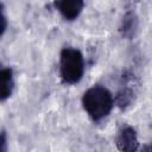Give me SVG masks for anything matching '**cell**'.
<instances>
[{
    "label": "cell",
    "instance_id": "6da1fadb",
    "mask_svg": "<svg viewBox=\"0 0 152 152\" xmlns=\"http://www.w3.org/2000/svg\"><path fill=\"white\" fill-rule=\"evenodd\" d=\"M115 104L114 96L104 86L95 84L88 88L82 95V106L88 116L99 122L107 118Z\"/></svg>",
    "mask_w": 152,
    "mask_h": 152
},
{
    "label": "cell",
    "instance_id": "7a4b0ae2",
    "mask_svg": "<svg viewBox=\"0 0 152 152\" xmlns=\"http://www.w3.org/2000/svg\"><path fill=\"white\" fill-rule=\"evenodd\" d=\"M84 74L82 52L72 46H65L59 53V76L65 84L78 83Z\"/></svg>",
    "mask_w": 152,
    "mask_h": 152
},
{
    "label": "cell",
    "instance_id": "3957f363",
    "mask_svg": "<svg viewBox=\"0 0 152 152\" xmlns=\"http://www.w3.org/2000/svg\"><path fill=\"white\" fill-rule=\"evenodd\" d=\"M137 90H138V82H137V78L134 77V75H132L131 72L122 74L120 88H119L116 95L114 96L115 104L121 109L127 108L134 101Z\"/></svg>",
    "mask_w": 152,
    "mask_h": 152
},
{
    "label": "cell",
    "instance_id": "277c9868",
    "mask_svg": "<svg viewBox=\"0 0 152 152\" xmlns=\"http://www.w3.org/2000/svg\"><path fill=\"white\" fill-rule=\"evenodd\" d=\"M115 146L119 152H138L139 140L135 128L129 125L122 126L115 137Z\"/></svg>",
    "mask_w": 152,
    "mask_h": 152
},
{
    "label": "cell",
    "instance_id": "5b68a950",
    "mask_svg": "<svg viewBox=\"0 0 152 152\" xmlns=\"http://www.w3.org/2000/svg\"><path fill=\"white\" fill-rule=\"evenodd\" d=\"M53 5L61 15L68 21L76 20L84 7V2L82 0H62L56 1Z\"/></svg>",
    "mask_w": 152,
    "mask_h": 152
},
{
    "label": "cell",
    "instance_id": "8992f818",
    "mask_svg": "<svg viewBox=\"0 0 152 152\" xmlns=\"http://www.w3.org/2000/svg\"><path fill=\"white\" fill-rule=\"evenodd\" d=\"M138 30V17L135 12L133 11H127L120 23L119 26V32L125 39H132Z\"/></svg>",
    "mask_w": 152,
    "mask_h": 152
},
{
    "label": "cell",
    "instance_id": "52a82bcc",
    "mask_svg": "<svg viewBox=\"0 0 152 152\" xmlns=\"http://www.w3.org/2000/svg\"><path fill=\"white\" fill-rule=\"evenodd\" d=\"M0 75H1V95H0V99L4 102L8 97H11V95L13 94V90H14L13 69L10 66L2 68L0 71Z\"/></svg>",
    "mask_w": 152,
    "mask_h": 152
},
{
    "label": "cell",
    "instance_id": "ba28073f",
    "mask_svg": "<svg viewBox=\"0 0 152 152\" xmlns=\"http://www.w3.org/2000/svg\"><path fill=\"white\" fill-rule=\"evenodd\" d=\"M6 146H7L6 132H5V131H2V133H1V152H6Z\"/></svg>",
    "mask_w": 152,
    "mask_h": 152
},
{
    "label": "cell",
    "instance_id": "9c48e42d",
    "mask_svg": "<svg viewBox=\"0 0 152 152\" xmlns=\"http://www.w3.org/2000/svg\"><path fill=\"white\" fill-rule=\"evenodd\" d=\"M139 152H152V140L148 141L147 144H145V145L140 148Z\"/></svg>",
    "mask_w": 152,
    "mask_h": 152
}]
</instances>
